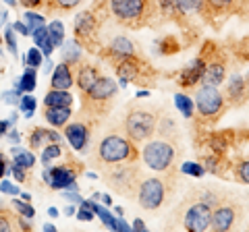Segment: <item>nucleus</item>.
<instances>
[{"mask_svg": "<svg viewBox=\"0 0 249 232\" xmlns=\"http://www.w3.org/2000/svg\"><path fill=\"white\" fill-rule=\"evenodd\" d=\"M133 145L127 137H119V135H110L104 137L98 145V158L104 164H121V162H127L135 156L133 153Z\"/></svg>", "mask_w": 249, "mask_h": 232, "instance_id": "obj_1", "label": "nucleus"}, {"mask_svg": "<svg viewBox=\"0 0 249 232\" xmlns=\"http://www.w3.org/2000/svg\"><path fill=\"white\" fill-rule=\"evenodd\" d=\"M175 160V148L168 141H150L143 148V162L150 170H156V172H164L166 168H170Z\"/></svg>", "mask_w": 249, "mask_h": 232, "instance_id": "obj_2", "label": "nucleus"}, {"mask_svg": "<svg viewBox=\"0 0 249 232\" xmlns=\"http://www.w3.org/2000/svg\"><path fill=\"white\" fill-rule=\"evenodd\" d=\"M124 129H127V135L135 141L150 139L156 129V116L147 110H133L124 120Z\"/></svg>", "mask_w": 249, "mask_h": 232, "instance_id": "obj_3", "label": "nucleus"}, {"mask_svg": "<svg viewBox=\"0 0 249 232\" xmlns=\"http://www.w3.org/2000/svg\"><path fill=\"white\" fill-rule=\"evenodd\" d=\"M110 11L123 23H137L147 17L150 0H110Z\"/></svg>", "mask_w": 249, "mask_h": 232, "instance_id": "obj_4", "label": "nucleus"}, {"mask_svg": "<svg viewBox=\"0 0 249 232\" xmlns=\"http://www.w3.org/2000/svg\"><path fill=\"white\" fill-rule=\"evenodd\" d=\"M166 197V189H164V181L160 179H145L139 187V205L147 212H154L164 203Z\"/></svg>", "mask_w": 249, "mask_h": 232, "instance_id": "obj_5", "label": "nucleus"}, {"mask_svg": "<svg viewBox=\"0 0 249 232\" xmlns=\"http://www.w3.org/2000/svg\"><path fill=\"white\" fill-rule=\"evenodd\" d=\"M196 106L201 116H206V118H214L222 112V106H224V98L222 94L218 91L216 87L212 85H204L197 96H196Z\"/></svg>", "mask_w": 249, "mask_h": 232, "instance_id": "obj_6", "label": "nucleus"}, {"mask_svg": "<svg viewBox=\"0 0 249 232\" xmlns=\"http://www.w3.org/2000/svg\"><path fill=\"white\" fill-rule=\"evenodd\" d=\"M42 179L52 189H69V191H79L77 187V174L69 166H46L42 172Z\"/></svg>", "mask_w": 249, "mask_h": 232, "instance_id": "obj_7", "label": "nucleus"}, {"mask_svg": "<svg viewBox=\"0 0 249 232\" xmlns=\"http://www.w3.org/2000/svg\"><path fill=\"white\" fill-rule=\"evenodd\" d=\"M212 226V207L208 203H196L191 205L185 214V228L191 232H206Z\"/></svg>", "mask_w": 249, "mask_h": 232, "instance_id": "obj_8", "label": "nucleus"}, {"mask_svg": "<svg viewBox=\"0 0 249 232\" xmlns=\"http://www.w3.org/2000/svg\"><path fill=\"white\" fill-rule=\"evenodd\" d=\"M106 179H110L112 187L116 191L124 193V187H127V193H129V187L133 184V179H135V170H133V166H114V168H110V172L106 174Z\"/></svg>", "mask_w": 249, "mask_h": 232, "instance_id": "obj_9", "label": "nucleus"}, {"mask_svg": "<svg viewBox=\"0 0 249 232\" xmlns=\"http://www.w3.org/2000/svg\"><path fill=\"white\" fill-rule=\"evenodd\" d=\"M65 137L75 151H83L88 148V141H89V131L83 122H73V125H67Z\"/></svg>", "mask_w": 249, "mask_h": 232, "instance_id": "obj_10", "label": "nucleus"}, {"mask_svg": "<svg viewBox=\"0 0 249 232\" xmlns=\"http://www.w3.org/2000/svg\"><path fill=\"white\" fill-rule=\"evenodd\" d=\"M116 94V83L108 77H100V79L91 85L89 91H85L88 99H93V102H104V99L112 98Z\"/></svg>", "mask_w": 249, "mask_h": 232, "instance_id": "obj_11", "label": "nucleus"}, {"mask_svg": "<svg viewBox=\"0 0 249 232\" xmlns=\"http://www.w3.org/2000/svg\"><path fill=\"white\" fill-rule=\"evenodd\" d=\"M96 27H98V21L93 17L91 11H85V13H79L77 17L73 19V29L75 33L79 35V40H88L96 33Z\"/></svg>", "mask_w": 249, "mask_h": 232, "instance_id": "obj_12", "label": "nucleus"}, {"mask_svg": "<svg viewBox=\"0 0 249 232\" xmlns=\"http://www.w3.org/2000/svg\"><path fill=\"white\" fill-rule=\"evenodd\" d=\"M73 71L69 63H60L52 71V89H71L73 87Z\"/></svg>", "mask_w": 249, "mask_h": 232, "instance_id": "obj_13", "label": "nucleus"}, {"mask_svg": "<svg viewBox=\"0 0 249 232\" xmlns=\"http://www.w3.org/2000/svg\"><path fill=\"white\" fill-rule=\"evenodd\" d=\"M232 222H235V210L231 205H220L216 212H212V230L222 232V230H231Z\"/></svg>", "mask_w": 249, "mask_h": 232, "instance_id": "obj_14", "label": "nucleus"}, {"mask_svg": "<svg viewBox=\"0 0 249 232\" xmlns=\"http://www.w3.org/2000/svg\"><path fill=\"white\" fill-rule=\"evenodd\" d=\"M224 77H227V66L220 60H214V63H208L206 65V71H204V77H201V81L204 85H212V87H218Z\"/></svg>", "mask_w": 249, "mask_h": 232, "instance_id": "obj_15", "label": "nucleus"}, {"mask_svg": "<svg viewBox=\"0 0 249 232\" xmlns=\"http://www.w3.org/2000/svg\"><path fill=\"white\" fill-rule=\"evenodd\" d=\"M44 118L52 127H65L71 118V106H46Z\"/></svg>", "mask_w": 249, "mask_h": 232, "instance_id": "obj_16", "label": "nucleus"}, {"mask_svg": "<svg viewBox=\"0 0 249 232\" xmlns=\"http://www.w3.org/2000/svg\"><path fill=\"white\" fill-rule=\"evenodd\" d=\"M206 71V60L204 58H197L189 68H185L183 75H181V85L183 87H189V85H196L197 81H201Z\"/></svg>", "mask_w": 249, "mask_h": 232, "instance_id": "obj_17", "label": "nucleus"}, {"mask_svg": "<svg viewBox=\"0 0 249 232\" xmlns=\"http://www.w3.org/2000/svg\"><path fill=\"white\" fill-rule=\"evenodd\" d=\"M98 79H100V73H98V68L91 66V65H83L79 71H77V87H79L83 94L85 91H89L91 85L96 83Z\"/></svg>", "mask_w": 249, "mask_h": 232, "instance_id": "obj_18", "label": "nucleus"}, {"mask_svg": "<svg viewBox=\"0 0 249 232\" xmlns=\"http://www.w3.org/2000/svg\"><path fill=\"white\" fill-rule=\"evenodd\" d=\"M31 35H34V42H36V46H37V48L42 50V54H44V56H46V58H50L56 46H54V44H52V40H50L48 27H44V25H42V27H37V29H36V32L31 33Z\"/></svg>", "mask_w": 249, "mask_h": 232, "instance_id": "obj_19", "label": "nucleus"}, {"mask_svg": "<svg viewBox=\"0 0 249 232\" xmlns=\"http://www.w3.org/2000/svg\"><path fill=\"white\" fill-rule=\"evenodd\" d=\"M227 96L232 99V102H241V99L247 98V81H245V77H241V75L232 77L229 87H227Z\"/></svg>", "mask_w": 249, "mask_h": 232, "instance_id": "obj_20", "label": "nucleus"}, {"mask_svg": "<svg viewBox=\"0 0 249 232\" xmlns=\"http://www.w3.org/2000/svg\"><path fill=\"white\" fill-rule=\"evenodd\" d=\"M110 54L114 58H124V56L135 54V48H133V44H131V40H127L124 35H116L110 44Z\"/></svg>", "mask_w": 249, "mask_h": 232, "instance_id": "obj_21", "label": "nucleus"}, {"mask_svg": "<svg viewBox=\"0 0 249 232\" xmlns=\"http://www.w3.org/2000/svg\"><path fill=\"white\" fill-rule=\"evenodd\" d=\"M44 104L46 106H71L73 96L69 94V89H52L46 94Z\"/></svg>", "mask_w": 249, "mask_h": 232, "instance_id": "obj_22", "label": "nucleus"}, {"mask_svg": "<svg viewBox=\"0 0 249 232\" xmlns=\"http://www.w3.org/2000/svg\"><path fill=\"white\" fill-rule=\"evenodd\" d=\"M36 85H37V73H36V68L25 65V73H23V77L17 81V89L21 91V94H23V91L29 94V91L36 89Z\"/></svg>", "mask_w": 249, "mask_h": 232, "instance_id": "obj_23", "label": "nucleus"}, {"mask_svg": "<svg viewBox=\"0 0 249 232\" xmlns=\"http://www.w3.org/2000/svg\"><path fill=\"white\" fill-rule=\"evenodd\" d=\"M11 156H13V162L15 164H19L23 168H34L36 164V156L27 149H21V148H13L11 149Z\"/></svg>", "mask_w": 249, "mask_h": 232, "instance_id": "obj_24", "label": "nucleus"}, {"mask_svg": "<svg viewBox=\"0 0 249 232\" xmlns=\"http://www.w3.org/2000/svg\"><path fill=\"white\" fill-rule=\"evenodd\" d=\"M204 9V0H177L178 15H196Z\"/></svg>", "mask_w": 249, "mask_h": 232, "instance_id": "obj_25", "label": "nucleus"}, {"mask_svg": "<svg viewBox=\"0 0 249 232\" xmlns=\"http://www.w3.org/2000/svg\"><path fill=\"white\" fill-rule=\"evenodd\" d=\"M62 58H65V63H69V65L79 63V58H81V48H79V42L69 40V42L65 44V52H62Z\"/></svg>", "mask_w": 249, "mask_h": 232, "instance_id": "obj_26", "label": "nucleus"}, {"mask_svg": "<svg viewBox=\"0 0 249 232\" xmlns=\"http://www.w3.org/2000/svg\"><path fill=\"white\" fill-rule=\"evenodd\" d=\"M175 106L183 112L185 118H191L193 112H196V102H191V98L185 96V94H177L175 96Z\"/></svg>", "mask_w": 249, "mask_h": 232, "instance_id": "obj_27", "label": "nucleus"}, {"mask_svg": "<svg viewBox=\"0 0 249 232\" xmlns=\"http://www.w3.org/2000/svg\"><path fill=\"white\" fill-rule=\"evenodd\" d=\"M232 4H235V0H204V9L210 11L212 15L227 13Z\"/></svg>", "mask_w": 249, "mask_h": 232, "instance_id": "obj_28", "label": "nucleus"}, {"mask_svg": "<svg viewBox=\"0 0 249 232\" xmlns=\"http://www.w3.org/2000/svg\"><path fill=\"white\" fill-rule=\"evenodd\" d=\"M48 33H50V40L54 46H62L65 44V25L60 21H52L48 25Z\"/></svg>", "mask_w": 249, "mask_h": 232, "instance_id": "obj_29", "label": "nucleus"}, {"mask_svg": "<svg viewBox=\"0 0 249 232\" xmlns=\"http://www.w3.org/2000/svg\"><path fill=\"white\" fill-rule=\"evenodd\" d=\"M62 156V148H60V143H48L44 148L42 151V164L44 166H50V162L52 160H56Z\"/></svg>", "mask_w": 249, "mask_h": 232, "instance_id": "obj_30", "label": "nucleus"}, {"mask_svg": "<svg viewBox=\"0 0 249 232\" xmlns=\"http://www.w3.org/2000/svg\"><path fill=\"white\" fill-rule=\"evenodd\" d=\"M93 212H96V215H98V218L106 224L108 228H110V230H116V215H112L110 212L106 210V207L93 203Z\"/></svg>", "mask_w": 249, "mask_h": 232, "instance_id": "obj_31", "label": "nucleus"}, {"mask_svg": "<svg viewBox=\"0 0 249 232\" xmlns=\"http://www.w3.org/2000/svg\"><path fill=\"white\" fill-rule=\"evenodd\" d=\"M23 19H25L23 23L27 25L29 33H34L36 29H37V27H42V25H44V21H46V19L42 17V15H37V13H34V11H27L25 15H23Z\"/></svg>", "mask_w": 249, "mask_h": 232, "instance_id": "obj_32", "label": "nucleus"}, {"mask_svg": "<svg viewBox=\"0 0 249 232\" xmlns=\"http://www.w3.org/2000/svg\"><path fill=\"white\" fill-rule=\"evenodd\" d=\"M36 106H37V102H36L34 96H21V99H19V110L25 114V118H31V116H34Z\"/></svg>", "mask_w": 249, "mask_h": 232, "instance_id": "obj_33", "label": "nucleus"}, {"mask_svg": "<svg viewBox=\"0 0 249 232\" xmlns=\"http://www.w3.org/2000/svg\"><path fill=\"white\" fill-rule=\"evenodd\" d=\"M23 63H25L27 66H34V68H40L42 66V50L37 48H31V50H27V54H25V58H23Z\"/></svg>", "mask_w": 249, "mask_h": 232, "instance_id": "obj_34", "label": "nucleus"}, {"mask_svg": "<svg viewBox=\"0 0 249 232\" xmlns=\"http://www.w3.org/2000/svg\"><path fill=\"white\" fill-rule=\"evenodd\" d=\"M46 141H48V137H46V129H34V133H31V137H29L31 149H40Z\"/></svg>", "mask_w": 249, "mask_h": 232, "instance_id": "obj_35", "label": "nucleus"}, {"mask_svg": "<svg viewBox=\"0 0 249 232\" xmlns=\"http://www.w3.org/2000/svg\"><path fill=\"white\" fill-rule=\"evenodd\" d=\"M4 42H6V46H9L11 56H17V40H15V29H13V25H9V27L4 29Z\"/></svg>", "mask_w": 249, "mask_h": 232, "instance_id": "obj_36", "label": "nucleus"}, {"mask_svg": "<svg viewBox=\"0 0 249 232\" xmlns=\"http://www.w3.org/2000/svg\"><path fill=\"white\" fill-rule=\"evenodd\" d=\"M13 205H15V207H17V210H19L21 218H27V220H31V218H34V215H36V210H34V207H31L29 203H23V201L15 199V201H13Z\"/></svg>", "mask_w": 249, "mask_h": 232, "instance_id": "obj_37", "label": "nucleus"}, {"mask_svg": "<svg viewBox=\"0 0 249 232\" xmlns=\"http://www.w3.org/2000/svg\"><path fill=\"white\" fill-rule=\"evenodd\" d=\"M181 170L185 174H191V176H204L206 174V168L201 164H196V162H187V164H183Z\"/></svg>", "mask_w": 249, "mask_h": 232, "instance_id": "obj_38", "label": "nucleus"}, {"mask_svg": "<svg viewBox=\"0 0 249 232\" xmlns=\"http://www.w3.org/2000/svg\"><path fill=\"white\" fill-rule=\"evenodd\" d=\"M19 99H21V91L15 87L11 91H4L2 94V102L4 104H9V106H15V104H19Z\"/></svg>", "mask_w": 249, "mask_h": 232, "instance_id": "obj_39", "label": "nucleus"}, {"mask_svg": "<svg viewBox=\"0 0 249 232\" xmlns=\"http://www.w3.org/2000/svg\"><path fill=\"white\" fill-rule=\"evenodd\" d=\"M237 179H239L241 182L249 184V160L241 162V164L237 166Z\"/></svg>", "mask_w": 249, "mask_h": 232, "instance_id": "obj_40", "label": "nucleus"}, {"mask_svg": "<svg viewBox=\"0 0 249 232\" xmlns=\"http://www.w3.org/2000/svg\"><path fill=\"white\" fill-rule=\"evenodd\" d=\"M52 2L60 11H71V9H75V6H79L83 0H52Z\"/></svg>", "mask_w": 249, "mask_h": 232, "instance_id": "obj_41", "label": "nucleus"}, {"mask_svg": "<svg viewBox=\"0 0 249 232\" xmlns=\"http://www.w3.org/2000/svg\"><path fill=\"white\" fill-rule=\"evenodd\" d=\"M0 191H2V193H6V195H19V187H17V184H13V182H9V181H2V182H0Z\"/></svg>", "mask_w": 249, "mask_h": 232, "instance_id": "obj_42", "label": "nucleus"}, {"mask_svg": "<svg viewBox=\"0 0 249 232\" xmlns=\"http://www.w3.org/2000/svg\"><path fill=\"white\" fill-rule=\"evenodd\" d=\"M160 50L164 52V54H173V52H177V42H175V37H173V35L166 37V40L160 44Z\"/></svg>", "mask_w": 249, "mask_h": 232, "instance_id": "obj_43", "label": "nucleus"}, {"mask_svg": "<svg viewBox=\"0 0 249 232\" xmlns=\"http://www.w3.org/2000/svg\"><path fill=\"white\" fill-rule=\"evenodd\" d=\"M25 170H27V168H23V166H19V164H15V162L11 164V172L15 174V179H17L19 182H23V181L27 179V172H25Z\"/></svg>", "mask_w": 249, "mask_h": 232, "instance_id": "obj_44", "label": "nucleus"}, {"mask_svg": "<svg viewBox=\"0 0 249 232\" xmlns=\"http://www.w3.org/2000/svg\"><path fill=\"white\" fill-rule=\"evenodd\" d=\"M93 215H96V212H93V210H89V207H81V210L77 212V220H81V222H91Z\"/></svg>", "mask_w": 249, "mask_h": 232, "instance_id": "obj_45", "label": "nucleus"}, {"mask_svg": "<svg viewBox=\"0 0 249 232\" xmlns=\"http://www.w3.org/2000/svg\"><path fill=\"white\" fill-rule=\"evenodd\" d=\"M158 2L164 13H177V0H158Z\"/></svg>", "mask_w": 249, "mask_h": 232, "instance_id": "obj_46", "label": "nucleus"}, {"mask_svg": "<svg viewBox=\"0 0 249 232\" xmlns=\"http://www.w3.org/2000/svg\"><path fill=\"white\" fill-rule=\"evenodd\" d=\"M62 197H65L67 201H71V203H79V205H81V201H83L81 195H79L77 191H71V193H67V191H65V193H62Z\"/></svg>", "mask_w": 249, "mask_h": 232, "instance_id": "obj_47", "label": "nucleus"}, {"mask_svg": "<svg viewBox=\"0 0 249 232\" xmlns=\"http://www.w3.org/2000/svg\"><path fill=\"white\" fill-rule=\"evenodd\" d=\"M11 172V166H9V162H6V156L4 153H0V179H2L4 174H9Z\"/></svg>", "mask_w": 249, "mask_h": 232, "instance_id": "obj_48", "label": "nucleus"}, {"mask_svg": "<svg viewBox=\"0 0 249 232\" xmlns=\"http://www.w3.org/2000/svg\"><path fill=\"white\" fill-rule=\"evenodd\" d=\"M13 228V224L9 220V215H4V214H0V232H9Z\"/></svg>", "mask_w": 249, "mask_h": 232, "instance_id": "obj_49", "label": "nucleus"}, {"mask_svg": "<svg viewBox=\"0 0 249 232\" xmlns=\"http://www.w3.org/2000/svg\"><path fill=\"white\" fill-rule=\"evenodd\" d=\"M13 29H15V32H19L21 35H31V33H29V29H27V25H25L23 21H17V23H15Z\"/></svg>", "mask_w": 249, "mask_h": 232, "instance_id": "obj_50", "label": "nucleus"}, {"mask_svg": "<svg viewBox=\"0 0 249 232\" xmlns=\"http://www.w3.org/2000/svg\"><path fill=\"white\" fill-rule=\"evenodd\" d=\"M116 230H121V232H127V230H133V226H129L127 222H124L121 215H116Z\"/></svg>", "mask_w": 249, "mask_h": 232, "instance_id": "obj_51", "label": "nucleus"}, {"mask_svg": "<svg viewBox=\"0 0 249 232\" xmlns=\"http://www.w3.org/2000/svg\"><path fill=\"white\" fill-rule=\"evenodd\" d=\"M23 6H27V9H36V6L42 4V0H19Z\"/></svg>", "mask_w": 249, "mask_h": 232, "instance_id": "obj_52", "label": "nucleus"}, {"mask_svg": "<svg viewBox=\"0 0 249 232\" xmlns=\"http://www.w3.org/2000/svg\"><path fill=\"white\" fill-rule=\"evenodd\" d=\"M11 125H13V122H11V120H0V135H4V133H6V131H9V129H11Z\"/></svg>", "mask_w": 249, "mask_h": 232, "instance_id": "obj_53", "label": "nucleus"}, {"mask_svg": "<svg viewBox=\"0 0 249 232\" xmlns=\"http://www.w3.org/2000/svg\"><path fill=\"white\" fill-rule=\"evenodd\" d=\"M133 230H145V222H143L142 218H137V220L133 222Z\"/></svg>", "mask_w": 249, "mask_h": 232, "instance_id": "obj_54", "label": "nucleus"}, {"mask_svg": "<svg viewBox=\"0 0 249 232\" xmlns=\"http://www.w3.org/2000/svg\"><path fill=\"white\" fill-rule=\"evenodd\" d=\"M9 139H11L13 143H19V141H21V135L17 133V131H11V133H9Z\"/></svg>", "mask_w": 249, "mask_h": 232, "instance_id": "obj_55", "label": "nucleus"}, {"mask_svg": "<svg viewBox=\"0 0 249 232\" xmlns=\"http://www.w3.org/2000/svg\"><path fill=\"white\" fill-rule=\"evenodd\" d=\"M147 96H150V91H145V89H139L137 91V98H147Z\"/></svg>", "mask_w": 249, "mask_h": 232, "instance_id": "obj_56", "label": "nucleus"}, {"mask_svg": "<svg viewBox=\"0 0 249 232\" xmlns=\"http://www.w3.org/2000/svg\"><path fill=\"white\" fill-rule=\"evenodd\" d=\"M65 214H67V215H75V207H73V205H69L67 210H65Z\"/></svg>", "mask_w": 249, "mask_h": 232, "instance_id": "obj_57", "label": "nucleus"}, {"mask_svg": "<svg viewBox=\"0 0 249 232\" xmlns=\"http://www.w3.org/2000/svg\"><path fill=\"white\" fill-rule=\"evenodd\" d=\"M48 214L52 215V218H56V215H58V210H56V207H50V210H48Z\"/></svg>", "mask_w": 249, "mask_h": 232, "instance_id": "obj_58", "label": "nucleus"}, {"mask_svg": "<svg viewBox=\"0 0 249 232\" xmlns=\"http://www.w3.org/2000/svg\"><path fill=\"white\" fill-rule=\"evenodd\" d=\"M102 201H104V203H106V205H110V203H112V199H110V195H102Z\"/></svg>", "mask_w": 249, "mask_h": 232, "instance_id": "obj_59", "label": "nucleus"}, {"mask_svg": "<svg viewBox=\"0 0 249 232\" xmlns=\"http://www.w3.org/2000/svg\"><path fill=\"white\" fill-rule=\"evenodd\" d=\"M44 66H46V68H44V73H50V71H52V63H50V60H48V63H46Z\"/></svg>", "mask_w": 249, "mask_h": 232, "instance_id": "obj_60", "label": "nucleus"}, {"mask_svg": "<svg viewBox=\"0 0 249 232\" xmlns=\"http://www.w3.org/2000/svg\"><path fill=\"white\" fill-rule=\"evenodd\" d=\"M44 230H46V232H54V230H56V228H54V226H52V224H46V226H44Z\"/></svg>", "mask_w": 249, "mask_h": 232, "instance_id": "obj_61", "label": "nucleus"}, {"mask_svg": "<svg viewBox=\"0 0 249 232\" xmlns=\"http://www.w3.org/2000/svg\"><path fill=\"white\" fill-rule=\"evenodd\" d=\"M4 2L9 4V6H17V0H4Z\"/></svg>", "mask_w": 249, "mask_h": 232, "instance_id": "obj_62", "label": "nucleus"}, {"mask_svg": "<svg viewBox=\"0 0 249 232\" xmlns=\"http://www.w3.org/2000/svg\"><path fill=\"white\" fill-rule=\"evenodd\" d=\"M21 197L25 199V201H29V199H31V195H29V193H21Z\"/></svg>", "mask_w": 249, "mask_h": 232, "instance_id": "obj_63", "label": "nucleus"}, {"mask_svg": "<svg viewBox=\"0 0 249 232\" xmlns=\"http://www.w3.org/2000/svg\"><path fill=\"white\" fill-rule=\"evenodd\" d=\"M0 42H2V37H0Z\"/></svg>", "mask_w": 249, "mask_h": 232, "instance_id": "obj_64", "label": "nucleus"}]
</instances>
